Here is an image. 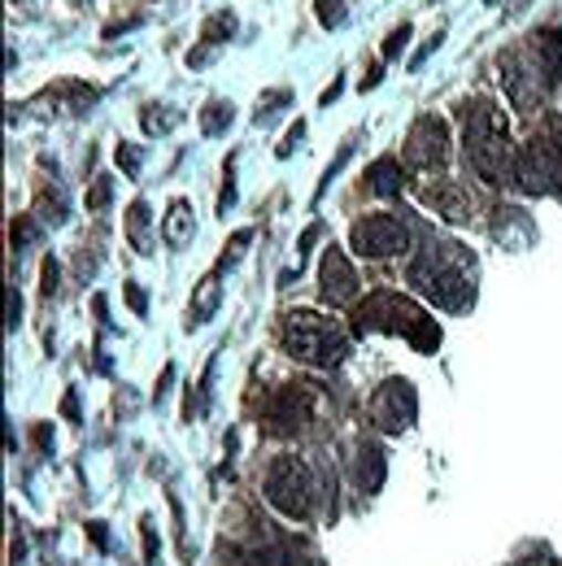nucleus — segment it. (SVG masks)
Listing matches in <instances>:
<instances>
[{
    "label": "nucleus",
    "mask_w": 562,
    "mask_h": 566,
    "mask_svg": "<svg viewBox=\"0 0 562 566\" xmlns=\"http://www.w3.org/2000/svg\"><path fill=\"white\" fill-rule=\"evenodd\" d=\"M379 78H384V71H379V66H371V74H366V78H362V87H366V92H371V87H375V83H379Z\"/></svg>",
    "instance_id": "33"
},
{
    "label": "nucleus",
    "mask_w": 562,
    "mask_h": 566,
    "mask_svg": "<svg viewBox=\"0 0 562 566\" xmlns=\"http://www.w3.org/2000/svg\"><path fill=\"white\" fill-rule=\"evenodd\" d=\"M218 305H222V283L218 275H210V280H201L197 296H192V323H210Z\"/></svg>",
    "instance_id": "18"
},
{
    "label": "nucleus",
    "mask_w": 562,
    "mask_h": 566,
    "mask_svg": "<svg viewBox=\"0 0 562 566\" xmlns=\"http://www.w3.org/2000/svg\"><path fill=\"white\" fill-rule=\"evenodd\" d=\"M514 179H519V188H523V192H537V197L559 192L562 144L550 140V136H532V140L514 153Z\"/></svg>",
    "instance_id": "6"
},
{
    "label": "nucleus",
    "mask_w": 562,
    "mask_h": 566,
    "mask_svg": "<svg viewBox=\"0 0 562 566\" xmlns=\"http://www.w3.org/2000/svg\"><path fill=\"white\" fill-rule=\"evenodd\" d=\"M462 118V144H467V161L485 184H506L514 179V153L506 136V118L492 101H467L458 109Z\"/></svg>",
    "instance_id": "2"
},
{
    "label": "nucleus",
    "mask_w": 562,
    "mask_h": 566,
    "mask_svg": "<svg viewBox=\"0 0 562 566\" xmlns=\"http://www.w3.org/2000/svg\"><path fill=\"white\" fill-rule=\"evenodd\" d=\"M419 197H423V206L445 213L449 222H467V218H471V197H467V188L454 184V179H431V184H423Z\"/></svg>",
    "instance_id": "13"
},
{
    "label": "nucleus",
    "mask_w": 562,
    "mask_h": 566,
    "mask_svg": "<svg viewBox=\"0 0 562 566\" xmlns=\"http://www.w3.org/2000/svg\"><path fill=\"white\" fill-rule=\"evenodd\" d=\"M144 132H153V136H166L175 123H179V114H166V105H148L140 114Z\"/></svg>",
    "instance_id": "21"
},
{
    "label": "nucleus",
    "mask_w": 562,
    "mask_h": 566,
    "mask_svg": "<svg viewBox=\"0 0 562 566\" xmlns=\"http://www.w3.org/2000/svg\"><path fill=\"white\" fill-rule=\"evenodd\" d=\"M310 410H314V388L310 384H283L267 401V431L271 436H292V431L310 423Z\"/></svg>",
    "instance_id": "9"
},
{
    "label": "nucleus",
    "mask_w": 562,
    "mask_h": 566,
    "mask_svg": "<svg viewBox=\"0 0 562 566\" xmlns=\"http://www.w3.org/2000/svg\"><path fill=\"white\" fill-rule=\"evenodd\" d=\"M127 240H132V249L136 253H153V235H148V206L136 201L132 210H127Z\"/></svg>",
    "instance_id": "19"
},
{
    "label": "nucleus",
    "mask_w": 562,
    "mask_h": 566,
    "mask_svg": "<svg viewBox=\"0 0 562 566\" xmlns=\"http://www.w3.org/2000/svg\"><path fill=\"white\" fill-rule=\"evenodd\" d=\"M406 161L419 166V170L449 161V127H445V118H436V114L415 118V127L406 132Z\"/></svg>",
    "instance_id": "11"
},
{
    "label": "nucleus",
    "mask_w": 562,
    "mask_h": 566,
    "mask_svg": "<svg viewBox=\"0 0 562 566\" xmlns=\"http://www.w3.org/2000/svg\"><path fill=\"white\" fill-rule=\"evenodd\" d=\"M559 144H562V127H559Z\"/></svg>",
    "instance_id": "36"
},
{
    "label": "nucleus",
    "mask_w": 562,
    "mask_h": 566,
    "mask_svg": "<svg viewBox=\"0 0 562 566\" xmlns=\"http://www.w3.org/2000/svg\"><path fill=\"white\" fill-rule=\"evenodd\" d=\"M280 105H292V92H288V87H275V92H267L253 118H258V123H271V118L280 114Z\"/></svg>",
    "instance_id": "22"
},
{
    "label": "nucleus",
    "mask_w": 562,
    "mask_h": 566,
    "mask_svg": "<svg viewBox=\"0 0 562 566\" xmlns=\"http://www.w3.org/2000/svg\"><path fill=\"white\" fill-rule=\"evenodd\" d=\"M62 410H66L71 419H74V415H79V401H74V392H66V401H62Z\"/></svg>",
    "instance_id": "34"
},
{
    "label": "nucleus",
    "mask_w": 562,
    "mask_h": 566,
    "mask_svg": "<svg viewBox=\"0 0 562 566\" xmlns=\"http://www.w3.org/2000/svg\"><path fill=\"white\" fill-rule=\"evenodd\" d=\"M319 22L323 27H341L345 22V4L341 0H319Z\"/></svg>",
    "instance_id": "28"
},
{
    "label": "nucleus",
    "mask_w": 562,
    "mask_h": 566,
    "mask_svg": "<svg viewBox=\"0 0 562 566\" xmlns=\"http://www.w3.org/2000/svg\"><path fill=\"white\" fill-rule=\"evenodd\" d=\"M249 240H253V231H236V235H231V244H227V258L218 262V271H227V266H236V262L244 258V244H249Z\"/></svg>",
    "instance_id": "25"
},
{
    "label": "nucleus",
    "mask_w": 562,
    "mask_h": 566,
    "mask_svg": "<svg viewBox=\"0 0 562 566\" xmlns=\"http://www.w3.org/2000/svg\"><path fill=\"white\" fill-rule=\"evenodd\" d=\"M406 40H410V22H402V27L384 40V57H388V62H393V57H402V53H406Z\"/></svg>",
    "instance_id": "26"
},
{
    "label": "nucleus",
    "mask_w": 562,
    "mask_h": 566,
    "mask_svg": "<svg viewBox=\"0 0 562 566\" xmlns=\"http://www.w3.org/2000/svg\"><path fill=\"white\" fill-rule=\"evenodd\" d=\"M366 188H371L375 197H397V192L406 188V170H402V161H397V157H379V161H371V166H366Z\"/></svg>",
    "instance_id": "16"
},
{
    "label": "nucleus",
    "mask_w": 562,
    "mask_h": 566,
    "mask_svg": "<svg viewBox=\"0 0 562 566\" xmlns=\"http://www.w3.org/2000/svg\"><path fill=\"white\" fill-rule=\"evenodd\" d=\"M118 166H123L127 179H136L140 175V148L136 144H118Z\"/></svg>",
    "instance_id": "27"
},
{
    "label": "nucleus",
    "mask_w": 562,
    "mask_h": 566,
    "mask_svg": "<svg viewBox=\"0 0 562 566\" xmlns=\"http://www.w3.org/2000/svg\"><path fill=\"white\" fill-rule=\"evenodd\" d=\"M71 4H87V0H71Z\"/></svg>",
    "instance_id": "35"
},
{
    "label": "nucleus",
    "mask_w": 562,
    "mask_h": 566,
    "mask_svg": "<svg viewBox=\"0 0 562 566\" xmlns=\"http://www.w3.org/2000/svg\"><path fill=\"white\" fill-rule=\"evenodd\" d=\"M350 244L357 258H393L410 249V227L393 213H366L350 227Z\"/></svg>",
    "instance_id": "7"
},
{
    "label": "nucleus",
    "mask_w": 562,
    "mask_h": 566,
    "mask_svg": "<svg viewBox=\"0 0 562 566\" xmlns=\"http://www.w3.org/2000/svg\"><path fill=\"white\" fill-rule=\"evenodd\" d=\"M127 305H132L136 314H144V310H148V301H144L140 283H127Z\"/></svg>",
    "instance_id": "31"
},
{
    "label": "nucleus",
    "mask_w": 562,
    "mask_h": 566,
    "mask_svg": "<svg viewBox=\"0 0 562 566\" xmlns=\"http://www.w3.org/2000/svg\"><path fill=\"white\" fill-rule=\"evenodd\" d=\"M353 332H388L410 340L419 354H436L440 345V327L431 323V314L402 292H371L362 305H353Z\"/></svg>",
    "instance_id": "3"
},
{
    "label": "nucleus",
    "mask_w": 562,
    "mask_h": 566,
    "mask_svg": "<svg viewBox=\"0 0 562 566\" xmlns=\"http://www.w3.org/2000/svg\"><path fill=\"white\" fill-rule=\"evenodd\" d=\"M110 197H114V179H110V175H101V179L87 188V201H83V206H87L92 213H101L105 206H110Z\"/></svg>",
    "instance_id": "23"
},
{
    "label": "nucleus",
    "mask_w": 562,
    "mask_h": 566,
    "mask_svg": "<svg viewBox=\"0 0 562 566\" xmlns=\"http://www.w3.org/2000/svg\"><path fill=\"white\" fill-rule=\"evenodd\" d=\"M231 118H236V105L231 101H210L206 114H201V132L206 136H222L231 127Z\"/></svg>",
    "instance_id": "20"
},
{
    "label": "nucleus",
    "mask_w": 562,
    "mask_h": 566,
    "mask_svg": "<svg viewBox=\"0 0 562 566\" xmlns=\"http://www.w3.org/2000/svg\"><path fill=\"white\" fill-rule=\"evenodd\" d=\"M267 501L283 518H310V510H314L310 467L301 458H275V467L267 471Z\"/></svg>",
    "instance_id": "5"
},
{
    "label": "nucleus",
    "mask_w": 562,
    "mask_h": 566,
    "mask_svg": "<svg viewBox=\"0 0 562 566\" xmlns=\"http://www.w3.org/2000/svg\"><path fill=\"white\" fill-rule=\"evenodd\" d=\"M528 49H532V57H537V66L545 74V83L550 87H559L562 83V35L554 27H545V31H537V35H528Z\"/></svg>",
    "instance_id": "15"
},
{
    "label": "nucleus",
    "mask_w": 562,
    "mask_h": 566,
    "mask_svg": "<svg viewBox=\"0 0 562 566\" xmlns=\"http://www.w3.org/2000/svg\"><path fill=\"white\" fill-rule=\"evenodd\" d=\"M231 31H236V18H231V13H214L210 22H206V31H201V40H206V44H222Z\"/></svg>",
    "instance_id": "24"
},
{
    "label": "nucleus",
    "mask_w": 562,
    "mask_h": 566,
    "mask_svg": "<svg viewBox=\"0 0 562 566\" xmlns=\"http://www.w3.org/2000/svg\"><path fill=\"white\" fill-rule=\"evenodd\" d=\"M384 471H388L384 449H379V444H371V440H362V444H357V453H353V484H357V493H379Z\"/></svg>",
    "instance_id": "14"
},
{
    "label": "nucleus",
    "mask_w": 562,
    "mask_h": 566,
    "mask_svg": "<svg viewBox=\"0 0 562 566\" xmlns=\"http://www.w3.org/2000/svg\"><path fill=\"white\" fill-rule=\"evenodd\" d=\"M192 231H197V222H192V206H188V201H175L170 213H166L162 235H166L170 244H188V240H192Z\"/></svg>",
    "instance_id": "17"
},
{
    "label": "nucleus",
    "mask_w": 562,
    "mask_h": 566,
    "mask_svg": "<svg viewBox=\"0 0 562 566\" xmlns=\"http://www.w3.org/2000/svg\"><path fill=\"white\" fill-rule=\"evenodd\" d=\"M301 136H305V123H292V132L283 136V144H280V157H288L296 144H301Z\"/></svg>",
    "instance_id": "29"
},
{
    "label": "nucleus",
    "mask_w": 562,
    "mask_h": 566,
    "mask_svg": "<svg viewBox=\"0 0 562 566\" xmlns=\"http://www.w3.org/2000/svg\"><path fill=\"white\" fill-rule=\"evenodd\" d=\"M18 314H22V296H18L13 287H9V332L18 327Z\"/></svg>",
    "instance_id": "32"
},
{
    "label": "nucleus",
    "mask_w": 562,
    "mask_h": 566,
    "mask_svg": "<svg viewBox=\"0 0 562 566\" xmlns=\"http://www.w3.org/2000/svg\"><path fill=\"white\" fill-rule=\"evenodd\" d=\"M280 345L288 357L310 361V366H341L350 354V336L332 318H319L310 310H296V314L283 318Z\"/></svg>",
    "instance_id": "4"
},
{
    "label": "nucleus",
    "mask_w": 562,
    "mask_h": 566,
    "mask_svg": "<svg viewBox=\"0 0 562 566\" xmlns=\"http://www.w3.org/2000/svg\"><path fill=\"white\" fill-rule=\"evenodd\" d=\"M406 280L440 310H467L476 296V262L462 244L440 240V244H427L423 253H415Z\"/></svg>",
    "instance_id": "1"
},
{
    "label": "nucleus",
    "mask_w": 562,
    "mask_h": 566,
    "mask_svg": "<svg viewBox=\"0 0 562 566\" xmlns=\"http://www.w3.org/2000/svg\"><path fill=\"white\" fill-rule=\"evenodd\" d=\"M501 78H506V92H510V101L514 105H523V109H537L541 105V96H545V74L537 66V57H532V49H510L501 62Z\"/></svg>",
    "instance_id": "8"
},
{
    "label": "nucleus",
    "mask_w": 562,
    "mask_h": 566,
    "mask_svg": "<svg viewBox=\"0 0 562 566\" xmlns=\"http://www.w3.org/2000/svg\"><path fill=\"white\" fill-rule=\"evenodd\" d=\"M319 292H323L327 305H350L357 296V275H353L350 258L336 244H327V253L319 262Z\"/></svg>",
    "instance_id": "12"
},
{
    "label": "nucleus",
    "mask_w": 562,
    "mask_h": 566,
    "mask_svg": "<svg viewBox=\"0 0 562 566\" xmlns=\"http://www.w3.org/2000/svg\"><path fill=\"white\" fill-rule=\"evenodd\" d=\"M415 415H419V397L406 379H388L371 397V423H379V431H406Z\"/></svg>",
    "instance_id": "10"
},
{
    "label": "nucleus",
    "mask_w": 562,
    "mask_h": 566,
    "mask_svg": "<svg viewBox=\"0 0 562 566\" xmlns=\"http://www.w3.org/2000/svg\"><path fill=\"white\" fill-rule=\"evenodd\" d=\"M40 280H44V296H53V292H58V262H53V258L44 262V275H40Z\"/></svg>",
    "instance_id": "30"
}]
</instances>
